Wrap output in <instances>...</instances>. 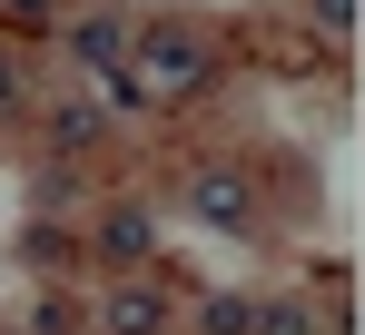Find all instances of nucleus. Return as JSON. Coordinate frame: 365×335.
I'll return each instance as SVG.
<instances>
[{
  "instance_id": "8",
  "label": "nucleus",
  "mask_w": 365,
  "mask_h": 335,
  "mask_svg": "<svg viewBox=\"0 0 365 335\" xmlns=\"http://www.w3.org/2000/svg\"><path fill=\"white\" fill-rule=\"evenodd\" d=\"M306 10H316V30H326V40H356V0H306Z\"/></svg>"
},
{
  "instance_id": "9",
  "label": "nucleus",
  "mask_w": 365,
  "mask_h": 335,
  "mask_svg": "<svg viewBox=\"0 0 365 335\" xmlns=\"http://www.w3.org/2000/svg\"><path fill=\"white\" fill-rule=\"evenodd\" d=\"M50 10H60V0H10V20H50Z\"/></svg>"
},
{
  "instance_id": "4",
  "label": "nucleus",
  "mask_w": 365,
  "mask_h": 335,
  "mask_svg": "<svg viewBox=\"0 0 365 335\" xmlns=\"http://www.w3.org/2000/svg\"><path fill=\"white\" fill-rule=\"evenodd\" d=\"M148 237H158V227L138 217V207H109V217H99V247H109V257H148Z\"/></svg>"
},
{
  "instance_id": "7",
  "label": "nucleus",
  "mask_w": 365,
  "mask_h": 335,
  "mask_svg": "<svg viewBox=\"0 0 365 335\" xmlns=\"http://www.w3.org/2000/svg\"><path fill=\"white\" fill-rule=\"evenodd\" d=\"M257 335H316L306 306H257Z\"/></svg>"
},
{
  "instance_id": "5",
  "label": "nucleus",
  "mask_w": 365,
  "mask_h": 335,
  "mask_svg": "<svg viewBox=\"0 0 365 335\" xmlns=\"http://www.w3.org/2000/svg\"><path fill=\"white\" fill-rule=\"evenodd\" d=\"M148 79H158V89H168V79H197V50H187L178 30H168V40H148Z\"/></svg>"
},
{
  "instance_id": "3",
  "label": "nucleus",
  "mask_w": 365,
  "mask_h": 335,
  "mask_svg": "<svg viewBox=\"0 0 365 335\" xmlns=\"http://www.w3.org/2000/svg\"><path fill=\"white\" fill-rule=\"evenodd\" d=\"M69 50L89 59V69H119V59H128V20H79V30H69Z\"/></svg>"
},
{
  "instance_id": "6",
  "label": "nucleus",
  "mask_w": 365,
  "mask_h": 335,
  "mask_svg": "<svg viewBox=\"0 0 365 335\" xmlns=\"http://www.w3.org/2000/svg\"><path fill=\"white\" fill-rule=\"evenodd\" d=\"M207 335H257V306L247 296H207Z\"/></svg>"
},
{
  "instance_id": "2",
  "label": "nucleus",
  "mask_w": 365,
  "mask_h": 335,
  "mask_svg": "<svg viewBox=\"0 0 365 335\" xmlns=\"http://www.w3.org/2000/svg\"><path fill=\"white\" fill-rule=\"evenodd\" d=\"M158 326H168V306L148 286H109V335H158Z\"/></svg>"
},
{
  "instance_id": "1",
  "label": "nucleus",
  "mask_w": 365,
  "mask_h": 335,
  "mask_svg": "<svg viewBox=\"0 0 365 335\" xmlns=\"http://www.w3.org/2000/svg\"><path fill=\"white\" fill-rule=\"evenodd\" d=\"M187 207L217 217V227H237V217H247V177H237V168H207V177L187 187Z\"/></svg>"
},
{
  "instance_id": "10",
  "label": "nucleus",
  "mask_w": 365,
  "mask_h": 335,
  "mask_svg": "<svg viewBox=\"0 0 365 335\" xmlns=\"http://www.w3.org/2000/svg\"><path fill=\"white\" fill-rule=\"evenodd\" d=\"M10 89H20V69H10V59H0V109H10Z\"/></svg>"
}]
</instances>
